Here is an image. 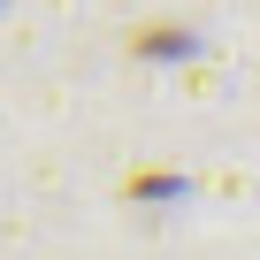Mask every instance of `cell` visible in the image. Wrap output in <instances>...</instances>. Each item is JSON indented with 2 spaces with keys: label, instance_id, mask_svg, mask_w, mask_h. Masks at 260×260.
<instances>
[{
  "label": "cell",
  "instance_id": "6da1fadb",
  "mask_svg": "<svg viewBox=\"0 0 260 260\" xmlns=\"http://www.w3.org/2000/svg\"><path fill=\"white\" fill-rule=\"evenodd\" d=\"M153 191H169V176H161V169H146V176H130V199H153Z\"/></svg>",
  "mask_w": 260,
  "mask_h": 260
}]
</instances>
